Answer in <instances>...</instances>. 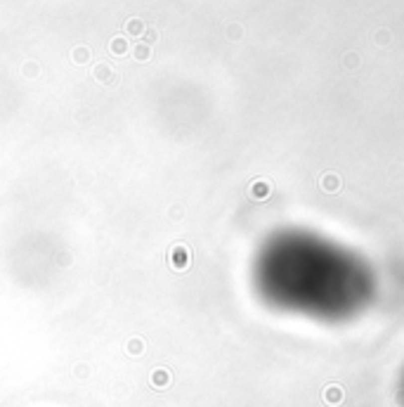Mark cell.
Masks as SVG:
<instances>
[{
    "label": "cell",
    "instance_id": "cell-1",
    "mask_svg": "<svg viewBox=\"0 0 404 407\" xmlns=\"http://www.w3.org/2000/svg\"><path fill=\"white\" fill-rule=\"evenodd\" d=\"M324 398H326L329 405H338V403L343 400V391L338 389V386H329V389L324 391Z\"/></svg>",
    "mask_w": 404,
    "mask_h": 407
},
{
    "label": "cell",
    "instance_id": "cell-2",
    "mask_svg": "<svg viewBox=\"0 0 404 407\" xmlns=\"http://www.w3.org/2000/svg\"><path fill=\"white\" fill-rule=\"evenodd\" d=\"M324 190H338V180L336 178H326L324 180Z\"/></svg>",
    "mask_w": 404,
    "mask_h": 407
},
{
    "label": "cell",
    "instance_id": "cell-3",
    "mask_svg": "<svg viewBox=\"0 0 404 407\" xmlns=\"http://www.w3.org/2000/svg\"><path fill=\"white\" fill-rule=\"evenodd\" d=\"M111 47H116V52H123V40L118 38V40H114V45Z\"/></svg>",
    "mask_w": 404,
    "mask_h": 407
},
{
    "label": "cell",
    "instance_id": "cell-4",
    "mask_svg": "<svg viewBox=\"0 0 404 407\" xmlns=\"http://www.w3.org/2000/svg\"><path fill=\"white\" fill-rule=\"evenodd\" d=\"M128 28H130V31H140V21H137V19H135V21H130V24H128Z\"/></svg>",
    "mask_w": 404,
    "mask_h": 407
}]
</instances>
